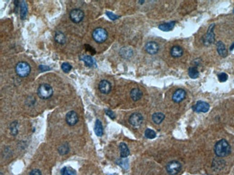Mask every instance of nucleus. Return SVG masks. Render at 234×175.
Masks as SVG:
<instances>
[{"mask_svg": "<svg viewBox=\"0 0 234 175\" xmlns=\"http://www.w3.org/2000/svg\"><path fill=\"white\" fill-rule=\"evenodd\" d=\"M214 152L218 157L227 156L231 153V146L226 139H221L215 144Z\"/></svg>", "mask_w": 234, "mask_h": 175, "instance_id": "1", "label": "nucleus"}, {"mask_svg": "<svg viewBox=\"0 0 234 175\" xmlns=\"http://www.w3.org/2000/svg\"><path fill=\"white\" fill-rule=\"evenodd\" d=\"M38 95L42 99H48L53 96V88L49 84L43 83L38 88Z\"/></svg>", "mask_w": 234, "mask_h": 175, "instance_id": "2", "label": "nucleus"}, {"mask_svg": "<svg viewBox=\"0 0 234 175\" xmlns=\"http://www.w3.org/2000/svg\"><path fill=\"white\" fill-rule=\"evenodd\" d=\"M108 33L105 29L102 27L96 28L92 32V37L96 43H102L108 39Z\"/></svg>", "mask_w": 234, "mask_h": 175, "instance_id": "3", "label": "nucleus"}, {"mask_svg": "<svg viewBox=\"0 0 234 175\" xmlns=\"http://www.w3.org/2000/svg\"><path fill=\"white\" fill-rule=\"evenodd\" d=\"M30 66L26 62H19L15 66V72L21 77H27L30 73Z\"/></svg>", "mask_w": 234, "mask_h": 175, "instance_id": "4", "label": "nucleus"}, {"mask_svg": "<svg viewBox=\"0 0 234 175\" xmlns=\"http://www.w3.org/2000/svg\"><path fill=\"white\" fill-rule=\"evenodd\" d=\"M166 169L169 174L175 175L181 171L182 165L177 161H171L167 164Z\"/></svg>", "mask_w": 234, "mask_h": 175, "instance_id": "5", "label": "nucleus"}, {"mask_svg": "<svg viewBox=\"0 0 234 175\" xmlns=\"http://www.w3.org/2000/svg\"><path fill=\"white\" fill-rule=\"evenodd\" d=\"M214 27H215L214 24L210 26V27L208 28V32H207L203 38H202V40H203V43L205 45H210L214 43V41H215V34H214L213 32Z\"/></svg>", "mask_w": 234, "mask_h": 175, "instance_id": "6", "label": "nucleus"}, {"mask_svg": "<svg viewBox=\"0 0 234 175\" xmlns=\"http://www.w3.org/2000/svg\"><path fill=\"white\" fill-rule=\"evenodd\" d=\"M70 19L71 21L74 23H79L82 22L84 17V13L83 11L80 9H74V10H71L70 12Z\"/></svg>", "mask_w": 234, "mask_h": 175, "instance_id": "7", "label": "nucleus"}, {"mask_svg": "<svg viewBox=\"0 0 234 175\" xmlns=\"http://www.w3.org/2000/svg\"><path fill=\"white\" fill-rule=\"evenodd\" d=\"M143 117L139 113H134L129 118L130 124L135 128L140 126L143 123Z\"/></svg>", "mask_w": 234, "mask_h": 175, "instance_id": "8", "label": "nucleus"}, {"mask_svg": "<svg viewBox=\"0 0 234 175\" xmlns=\"http://www.w3.org/2000/svg\"><path fill=\"white\" fill-rule=\"evenodd\" d=\"M210 109V105L207 102L200 101L193 106V110L197 113H206Z\"/></svg>", "mask_w": 234, "mask_h": 175, "instance_id": "9", "label": "nucleus"}, {"mask_svg": "<svg viewBox=\"0 0 234 175\" xmlns=\"http://www.w3.org/2000/svg\"><path fill=\"white\" fill-rule=\"evenodd\" d=\"M145 50H146V51L148 54L155 55L159 52V46L156 42L151 41L146 44V45H145Z\"/></svg>", "mask_w": 234, "mask_h": 175, "instance_id": "10", "label": "nucleus"}, {"mask_svg": "<svg viewBox=\"0 0 234 175\" xmlns=\"http://www.w3.org/2000/svg\"><path fill=\"white\" fill-rule=\"evenodd\" d=\"M79 121V116L77 113L73 110L68 112L66 116V121L69 126H74L76 123H77Z\"/></svg>", "mask_w": 234, "mask_h": 175, "instance_id": "11", "label": "nucleus"}, {"mask_svg": "<svg viewBox=\"0 0 234 175\" xmlns=\"http://www.w3.org/2000/svg\"><path fill=\"white\" fill-rule=\"evenodd\" d=\"M186 91L183 89H178L173 94L172 100L175 103H180L185 98Z\"/></svg>", "mask_w": 234, "mask_h": 175, "instance_id": "12", "label": "nucleus"}, {"mask_svg": "<svg viewBox=\"0 0 234 175\" xmlns=\"http://www.w3.org/2000/svg\"><path fill=\"white\" fill-rule=\"evenodd\" d=\"M111 88V84L109 81H106V80H102L99 82V90L102 94H108L110 92Z\"/></svg>", "mask_w": 234, "mask_h": 175, "instance_id": "13", "label": "nucleus"}, {"mask_svg": "<svg viewBox=\"0 0 234 175\" xmlns=\"http://www.w3.org/2000/svg\"><path fill=\"white\" fill-rule=\"evenodd\" d=\"M80 59L86 64V65L89 66V67H92L93 65H97V63H96L95 59L92 56H90V55H84L80 57Z\"/></svg>", "mask_w": 234, "mask_h": 175, "instance_id": "14", "label": "nucleus"}, {"mask_svg": "<svg viewBox=\"0 0 234 175\" xmlns=\"http://www.w3.org/2000/svg\"><path fill=\"white\" fill-rule=\"evenodd\" d=\"M216 47H217V51H218V54H219L220 56L223 57H225L227 56V55H228V52H227L226 46H225L223 42L221 41L218 42L217 45H216Z\"/></svg>", "mask_w": 234, "mask_h": 175, "instance_id": "15", "label": "nucleus"}, {"mask_svg": "<svg viewBox=\"0 0 234 175\" xmlns=\"http://www.w3.org/2000/svg\"><path fill=\"white\" fill-rule=\"evenodd\" d=\"M170 53L171 56L174 57H179L183 55V49L180 46L175 45L171 48Z\"/></svg>", "mask_w": 234, "mask_h": 175, "instance_id": "16", "label": "nucleus"}, {"mask_svg": "<svg viewBox=\"0 0 234 175\" xmlns=\"http://www.w3.org/2000/svg\"><path fill=\"white\" fill-rule=\"evenodd\" d=\"M143 93L139 88H133L130 91V97L133 101H137L142 98Z\"/></svg>", "mask_w": 234, "mask_h": 175, "instance_id": "17", "label": "nucleus"}, {"mask_svg": "<svg viewBox=\"0 0 234 175\" xmlns=\"http://www.w3.org/2000/svg\"><path fill=\"white\" fill-rule=\"evenodd\" d=\"M120 156L122 158H126L127 156H129L130 154V150H129L128 146L125 143H120Z\"/></svg>", "mask_w": 234, "mask_h": 175, "instance_id": "18", "label": "nucleus"}, {"mask_svg": "<svg viewBox=\"0 0 234 175\" xmlns=\"http://www.w3.org/2000/svg\"><path fill=\"white\" fill-rule=\"evenodd\" d=\"M54 40L57 43L60 44V45H64V44L66 43V40L65 35H64V33L60 32V31H57V32H55Z\"/></svg>", "mask_w": 234, "mask_h": 175, "instance_id": "19", "label": "nucleus"}, {"mask_svg": "<svg viewBox=\"0 0 234 175\" xmlns=\"http://www.w3.org/2000/svg\"><path fill=\"white\" fill-rule=\"evenodd\" d=\"M176 23L175 22H171V23H164L162 24V25H160L159 26V28L160 30L164 31V32H169V31H171L173 30V28L174 27Z\"/></svg>", "mask_w": 234, "mask_h": 175, "instance_id": "20", "label": "nucleus"}, {"mask_svg": "<svg viewBox=\"0 0 234 175\" xmlns=\"http://www.w3.org/2000/svg\"><path fill=\"white\" fill-rule=\"evenodd\" d=\"M95 131L96 135L98 136H102L103 135V126H102V122L99 119H97L95 122Z\"/></svg>", "mask_w": 234, "mask_h": 175, "instance_id": "21", "label": "nucleus"}, {"mask_svg": "<svg viewBox=\"0 0 234 175\" xmlns=\"http://www.w3.org/2000/svg\"><path fill=\"white\" fill-rule=\"evenodd\" d=\"M165 118V116L162 114V113L160 112H157L155 113V114H153L152 116V120L153 122L157 124H160L162 121H164V119Z\"/></svg>", "mask_w": 234, "mask_h": 175, "instance_id": "22", "label": "nucleus"}, {"mask_svg": "<svg viewBox=\"0 0 234 175\" xmlns=\"http://www.w3.org/2000/svg\"><path fill=\"white\" fill-rule=\"evenodd\" d=\"M20 18L22 19H24L27 17V13H28V6L24 1H22L20 3Z\"/></svg>", "mask_w": 234, "mask_h": 175, "instance_id": "23", "label": "nucleus"}, {"mask_svg": "<svg viewBox=\"0 0 234 175\" xmlns=\"http://www.w3.org/2000/svg\"><path fill=\"white\" fill-rule=\"evenodd\" d=\"M189 76L191 77V78L195 79L199 77V72L197 69V68L195 67H191L189 68V72H188Z\"/></svg>", "mask_w": 234, "mask_h": 175, "instance_id": "24", "label": "nucleus"}, {"mask_svg": "<svg viewBox=\"0 0 234 175\" xmlns=\"http://www.w3.org/2000/svg\"><path fill=\"white\" fill-rule=\"evenodd\" d=\"M61 175H76V171L70 167H65L61 169Z\"/></svg>", "mask_w": 234, "mask_h": 175, "instance_id": "25", "label": "nucleus"}, {"mask_svg": "<svg viewBox=\"0 0 234 175\" xmlns=\"http://www.w3.org/2000/svg\"><path fill=\"white\" fill-rule=\"evenodd\" d=\"M145 136H146L147 139H153L157 136V134H156L154 131L151 129V128H147V129L145 131Z\"/></svg>", "mask_w": 234, "mask_h": 175, "instance_id": "26", "label": "nucleus"}, {"mask_svg": "<svg viewBox=\"0 0 234 175\" xmlns=\"http://www.w3.org/2000/svg\"><path fill=\"white\" fill-rule=\"evenodd\" d=\"M68 147L66 144H63L59 148V152L60 154L64 155L68 153Z\"/></svg>", "mask_w": 234, "mask_h": 175, "instance_id": "27", "label": "nucleus"}, {"mask_svg": "<svg viewBox=\"0 0 234 175\" xmlns=\"http://www.w3.org/2000/svg\"><path fill=\"white\" fill-rule=\"evenodd\" d=\"M61 68H62V70H63V71L64 73H68L71 70L72 67H71V65H70L69 63H64L61 65Z\"/></svg>", "mask_w": 234, "mask_h": 175, "instance_id": "28", "label": "nucleus"}, {"mask_svg": "<svg viewBox=\"0 0 234 175\" xmlns=\"http://www.w3.org/2000/svg\"><path fill=\"white\" fill-rule=\"evenodd\" d=\"M17 122H13L10 126V131L14 136H16L17 134Z\"/></svg>", "mask_w": 234, "mask_h": 175, "instance_id": "29", "label": "nucleus"}, {"mask_svg": "<svg viewBox=\"0 0 234 175\" xmlns=\"http://www.w3.org/2000/svg\"><path fill=\"white\" fill-rule=\"evenodd\" d=\"M218 77L220 82H225L228 80V75H227L226 73H220L218 75Z\"/></svg>", "mask_w": 234, "mask_h": 175, "instance_id": "30", "label": "nucleus"}, {"mask_svg": "<svg viewBox=\"0 0 234 175\" xmlns=\"http://www.w3.org/2000/svg\"><path fill=\"white\" fill-rule=\"evenodd\" d=\"M106 14H107V15H108V17H109V18L111 19V20H116L117 19H118L120 17L119 16H117L116 15L113 14V13L110 12H107Z\"/></svg>", "mask_w": 234, "mask_h": 175, "instance_id": "31", "label": "nucleus"}, {"mask_svg": "<svg viewBox=\"0 0 234 175\" xmlns=\"http://www.w3.org/2000/svg\"><path fill=\"white\" fill-rule=\"evenodd\" d=\"M105 113H106V114L108 115V116L109 117H110V118L112 119H115V113L113 111V110H109V109L108 110H105Z\"/></svg>", "mask_w": 234, "mask_h": 175, "instance_id": "32", "label": "nucleus"}, {"mask_svg": "<svg viewBox=\"0 0 234 175\" xmlns=\"http://www.w3.org/2000/svg\"><path fill=\"white\" fill-rule=\"evenodd\" d=\"M29 175H42V174H41V171H40L39 169H35L32 170V171L30 172Z\"/></svg>", "mask_w": 234, "mask_h": 175, "instance_id": "33", "label": "nucleus"}, {"mask_svg": "<svg viewBox=\"0 0 234 175\" xmlns=\"http://www.w3.org/2000/svg\"><path fill=\"white\" fill-rule=\"evenodd\" d=\"M39 69L41 70V71H46V70H50V68H48V66L46 65H40L39 66Z\"/></svg>", "mask_w": 234, "mask_h": 175, "instance_id": "34", "label": "nucleus"}, {"mask_svg": "<svg viewBox=\"0 0 234 175\" xmlns=\"http://www.w3.org/2000/svg\"><path fill=\"white\" fill-rule=\"evenodd\" d=\"M234 49V43L233 44V45H231V48H230V50H233Z\"/></svg>", "mask_w": 234, "mask_h": 175, "instance_id": "35", "label": "nucleus"}, {"mask_svg": "<svg viewBox=\"0 0 234 175\" xmlns=\"http://www.w3.org/2000/svg\"><path fill=\"white\" fill-rule=\"evenodd\" d=\"M110 175H117V174H110Z\"/></svg>", "mask_w": 234, "mask_h": 175, "instance_id": "36", "label": "nucleus"}, {"mask_svg": "<svg viewBox=\"0 0 234 175\" xmlns=\"http://www.w3.org/2000/svg\"><path fill=\"white\" fill-rule=\"evenodd\" d=\"M233 12H234V9H233Z\"/></svg>", "mask_w": 234, "mask_h": 175, "instance_id": "37", "label": "nucleus"}]
</instances>
